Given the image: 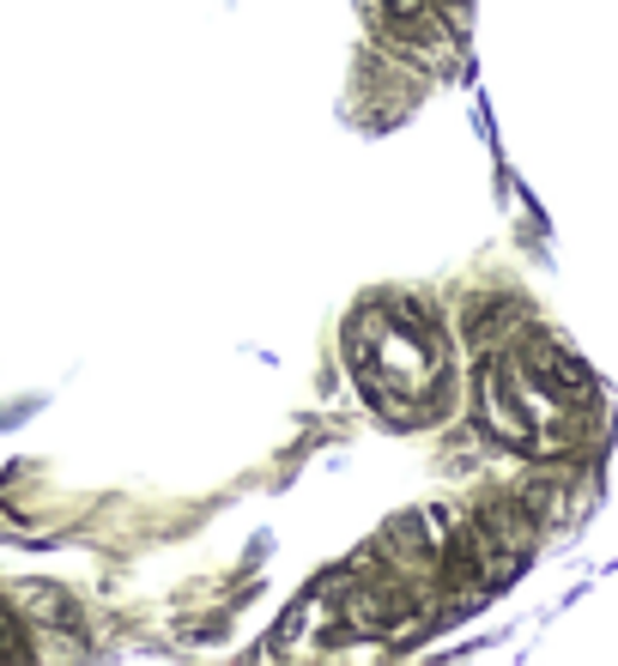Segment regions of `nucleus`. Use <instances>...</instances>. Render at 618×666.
I'll return each mask as SVG.
<instances>
[{
  "label": "nucleus",
  "mask_w": 618,
  "mask_h": 666,
  "mask_svg": "<svg viewBox=\"0 0 618 666\" xmlns=\"http://www.w3.org/2000/svg\"><path fill=\"white\" fill-rule=\"evenodd\" d=\"M522 388L527 376L515 358H486L479 364V424L510 448H546V431H539L534 406L522 400Z\"/></svg>",
  "instance_id": "f257e3e1"
},
{
  "label": "nucleus",
  "mask_w": 618,
  "mask_h": 666,
  "mask_svg": "<svg viewBox=\"0 0 618 666\" xmlns=\"http://www.w3.org/2000/svg\"><path fill=\"white\" fill-rule=\"evenodd\" d=\"M515 364L527 370V382H534L546 400H588V394H594L588 364H576V358H570L558 340H546V334H527V346H522Z\"/></svg>",
  "instance_id": "f03ea898"
},
{
  "label": "nucleus",
  "mask_w": 618,
  "mask_h": 666,
  "mask_svg": "<svg viewBox=\"0 0 618 666\" xmlns=\"http://www.w3.org/2000/svg\"><path fill=\"white\" fill-rule=\"evenodd\" d=\"M364 13L382 25V37H388V43H407V49H424V55L443 43L436 0H364Z\"/></svg>",
  "instance_id": "7ed1b4c3"
},
{
  "label": "nucleus",
  "mask_w": 618,
  "mask_h": 666,
  "mask_svg": "<svg viewBox=\"0 0 618 666\" xmlns=\"http://www.w3.org/2000/svg\"><path fill=\"white\" fill-rule=\"evenodd\" d=\"M382 546H388V558L436 563V539H431V527H424V515H395V522H388V534H382Z\"/></svg>",
  "instance_id": "20e7f679"
},
{
  "label": "nucleus",
  "mask_w": 618,
  "mask_h": 666,
  "mask_svg": "<svg viewBox=\"0 0 618 666\" xmlns=\"http://www.w3.org/2000/svg\"><path fill=\"white\" fill-rule=\"evenodd\" d=\"M25 606H31L25 624H43V630H73V636H85L80 606L67 600V594H55V588H31V594H25Z\"/></svg>",
  "instance_id": "39448f33"
},
{
  "label": "nucleus",
  "mask_w": 618,
  "mask_h": 666,
  "mask_svg": "<svg viewBox=\"0 0 618 666\" xmlns=\"http://www.w3.org/2000/svg\"><path fill=\"white\" fill-rule=\"evenodd\" d=\"M498 322H510V303H503V297H474V303H467V340L486 346L491 334H503Z\"/></svg>",
  "instance_id": "423d86ee"
},
{
  "label": "nucleus",
  "mask_w": 618,
  "mask_h": 666,
  "mask_svg": "<svg viewBox=\"0 0 618 666\" xmlns=\"http://www.w3.org/2000/svg\"><path fill=\"white\" fill-rule=\"evenodd\" d=\"M436 7H448V13H460V7H467V0H436Z\"/></svg>",
  "instance_id": "0eeeda50"
}]
</instances>
